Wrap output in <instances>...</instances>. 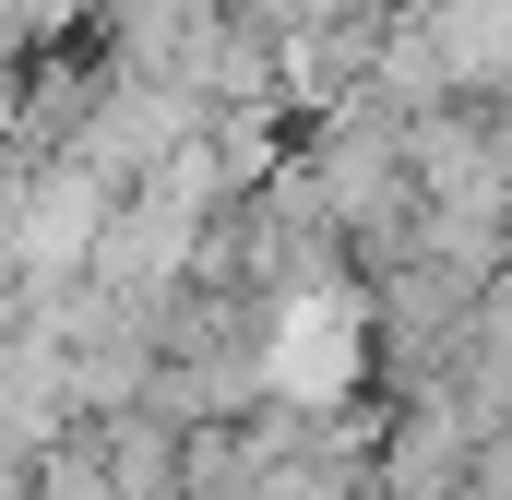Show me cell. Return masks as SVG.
I'll return each mask as SVG.
<instances>
[{
  "label": "cell",
  "mask_w": 512,
  "mask_h": 500,
  "mask_svg": "<svg viewBox=\"0 0 512 500\" xmlns=\"http://www.w3.org/2000/svg\"><path fill=\"white\" fill-rule=\"evenodd\" d=\"M501 262H512V215H501Z\"/></svg>",
  "instance_id": "6da1fadb"
}]
</instances>
